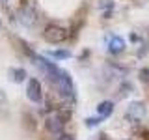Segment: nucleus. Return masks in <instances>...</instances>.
<instances>
[{
	"instance_id": "nucleus-13",
	"label": "nucleus",
	"mask_w": 149,
	"mask_h": 140,
	"mask_svg": "<svg viewBox=\"0 0 149 140\" xmlns=\"http://www.w3.org/2000/svg\"><path fill=\"white\" fill-rule=\"evenodd\" d=\"M58 140H74V136H71V134H65V133H62L58 136Z\"/></svg>"
},
{
	"instance_id": "nucleus-12",
	"label": "nucleus",
	"mask_w": 149,
	"mask_h": 140,
	"mask_svg": "<svg viewBox=\"0 0 149 140\" xmlns=\"http://www.w3.org/2000/svg\"><path fill=\"white\" fill-rule=\"evenodd\" d=\"M99 8H101V9H104V8H114V0H101Z\"/></svg>"
},
{
	"instance_id": "nucleus-7",
	"label": "nucleus",
	"mask_w": 149,
	"mask_h": 140,
	"mask_svg": "<svg viewBox=\"0 0 149 140\" xmlns=\"http://www.w3.org/2000/svg\"><path fill=\"white\" fill-rule=\"evenodd\" d=\"M112 110H114V103L112 101H102V103H99V106H97V116L104 120V118H108L112 114Z\"/></svg>"
},
{
	"instance_id": "nucleus-10",
	"label": "nucleus",
	"mask_w": 149,
	"mask_h": 140,
	"mask_svg": "<svg viewBox=\"0 0 149 140\" xmlns=\"http://www.w3.org/2000/svg\"><path fill=\"white\" fill-rule=\"evenodd\" d=\"M49 56H52V58H56V60H63V58H69L71 52H69V50H50Z\"/></svg>"
},
{
	"instance_id": "nucleus-16",
	"label": "nucleus",
	"mask_w": 149,
	"mask_h": 140,
	"mask_svg": "<svg viewBox=\"0 0 149 140\" xmlns=\"http://www.w3.org/2000/svg\"><path fill=\"white\" fill-rule=\"evenodd\" d=\"M4 2H8V0H4Z\"/></svg>"
},
{
	"instance_id": "nucleus-9",
	"label": "nucleus",
	"mask_w": 149,
	"mask_h": 140,
	"mask_svg": "<svg viewBox=\"0 0 149 140\" xmlns=\"http://www.w3.org/2000/svg\"><path fill=\"white\" fill-rule=\"evenodd\" d=\"M9 75H11L13 82H22L26 78V71H24V69H9Z\"/></svg>"
},
{
	"instance_id": "nucleus-2",
	"label": "nucleus",
	"mask_w": 149,
	"mask_h": 140,
	"mask_svg": "<svg viewBox=\"0 0 149 140\" xmlns=\"http://www.w3.org/2000/svg\"><path fill=\"white\" fill-rule=\"evenodd\" d=\"M69 118H71V110H54L52 114L47 116L45 127L52 134H62V131H63V127H65V123H67Z\"/></svg>"
},
{
	"instance_id": "nucleus-3",
	"label": "nucleus",
	"mask_w": 149,
	"mask_h": 140,
	"mask_svg": "<svg viewBox=\"0 0 149 140\" xmlns=\"http://www.w3.org/2000/svg\"><path fill=\"white\" fill-rule=\"evenodd\" d=\"M67 37H69V32L65 30L63 26H58V24H49V26H45V30H43V39L47 43L58 45V43H63Z\"/></svg>"
},
{
	"instance_id": "nucleus-14",
	"label": "nucleus",
	"mask_w": 149,
	"mask_h": 140,
	"mask_svg": "<svg viewBox=\"0 0 149 140\" xmlns=\"http://www.w3.org/2000/svg\"><path fill=\"white\" fill-rule=\"evenodd\" d=\"M140 75H142V80H147L149 82V71H147V69H146V71H142Z\"/></svg>"
},
{
	"instance_id": "nucleus-8",
	"label": "nucleus",
	"mask_w": 149,
	"mask_h": 140,
	"mask_svg": "<svg viewBox=\"0 0 149 140\" xmlns=\"http://www.w3.org/2000/svg\"><path fill=\"white\" fill-rule=\"evenodd\" d=\"M21 22L26 26H32L36 22V13L32 11L30 8H22L21 9Z\"/></svg>"
},
{
	"instance_id": "nucleus-15",
	"label": "nucleus",
	"mask_w": 149,
	"mask_h": 140,
	"mask_svg": "<svg viewBox=\"0 0 149 140\" xmlns=\"http://www.w3.org/2000/svg\"><path fill=\"white\" fill-rule=\"evenodd\" d=\"M0 26H2V22H0Z\"/></svg>"
},
{
	"instance_id": "nucleus-5",
	"label": "nucleus",
	"mask_w": 149,
	"mask_h": 140,
	"mask_svg": "<svg viewBox=\"0 0 149 140\" xmlns=\"http://www.w3.org/2000/svg\"><path fill=\"white\" fill-rule=\"evenodd\" d=\"M26 97L30 99L32 103H39L43 99V92H41V84L37 78H30L28 80V86H26Z\"/></svg>"
},
{
	"instance_id": "nucleus-11",
	"label": "nucleus",
	"mask_w": 149,
	"mask_h": 140,
	"mask_svg": "<svg viewBox=\"0 0 149 140\" xmlns=\"http://www.w3.org/2000/svg\"><path fill=\"white\" fill-rule=\"evenodd\" d=\"M101 121H102V118H99V116H97V118H88V120H86V123L90 125V127H93V125L101 123Z\"/></svg>"
},
{
	"instance_id": "nucleus-4",
	"label": "nucleus",
	"mask_w": 149,
	"mask_h": 140,
	"mask_svg": "<svg viewBox=\"0 0 149 140\" xmlns=\"http://www.w3.org/2000/svg\"><path fill=\"white\" fill-rule=\"evenodd\" d=\"M125 118H127L130 123H140V121L146 120V106L143 103L134 101L127 106V112H125Z\"/></svg>"
},
{
	"instance_id": "nucleus-6",
	"label": "nucleus",
	"mask_w": 149,
	"mask_h": 140,
	"mask_svg": "<svg viewBox=\"0 0 149 140\" xmlns=\"http://www.w3.org/2000/svg\"><path fill=\"white\" fill-rule=\"evenodd\" d=\"M125 39L121 36H110L108 37V52L110 54H119L125 50Z\"/></svg>"
},
{
	"instance_id": "nucleus-1",
	"label": "nucleus",
	"mask_w": 149,
	"mask_h": 140,
	"mask_svg": "<svg viewBox=\"0 0 149 140\" xmlns=\"http://www.w3.org/2000/svg\"><path fill=\"white\" fill-rule=\"evenodd\" d=\"M54 84L56 92L60 93V97H63V99H73L74 97V86H73V78L71 75L67 71H63V69H60L58 75L50 80Z\"/></svg>"
}]
</instances>
